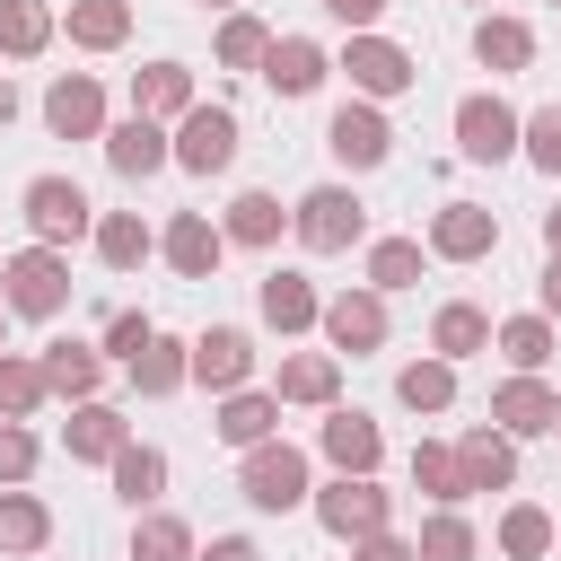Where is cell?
<instances>
[{"instance_id": "1", "label": "cell", "mask_w": 561, "mask_h": 561, "mask_svg": "<svg viewBox=\"0 0 561 561\" xmlns=\"http://www.w3.org/2000/svg\"><path fill=\"white\" fill-rule=\"evenodd\" d=\"M307 491H316V456H307V447L263 438V447L237 456V500H245L254 517H289V508H307Z\"/></svg>"}, {"instance_id": "2", "label": "cell", "mask_w": 561, "mask_h": 561, "mask_svg": "<svg viewBox=\"0 0 561 561\" xmlns=\"http://www.w3.org/2000/svg\"><path fill=\"white\" fill-rule=\"evenodd\" d=\"M70 254L61 245H18V254H0V298H9V316H26V324H53L61 307H70Z\"/></svg>"}, {"instance_id": "3", "label": "cell", "mask_w": 561, "mask_h": 561, "mask_svg": "<svg viewBox=\"0 0 561 561\" xmlns=\"http://www.w3.org/2000/svg\"><path fill=\"white\" fill-rule=\"evenodd\" d=\"M289 237L307 254H351V245H368V202L351 184H307L289 202Z\"/></svg>"}, {"instance_id": "4", "label": "cell", "mask_w": 561, "mask_h": 561, "mask_svg": "<svg viewBox=\"0 0 561 561\" xmlns=\"http://www.w3.org/2000/svg\"><path fill=\"white\" fill-rule=\"evenodd\" d=\"M333 70L351 79V96H368V105H394V96H412L421 88V61L394 44V35H377V26H359L342 53H333Z\"/></svg>"}, {"instance_id": "5", "label": "cell", "mask_w": 561, "mask_h": 561, "mask_svg": "<svg viewBox=\"0 0 561 561\" xmlns=\"http://www.w3.org/2000/svg\"><path fill=\"white\" fill-rule=\"evenodd\" d=\"M167 149H175V167H184V175H202V184H210V175H228V167H237L245 131H237V114H228V105L193 96V105L167 123Z\"/></svg>"}, {"instance_id": "6", "label": "cell", "mask_w": 561, "mask_h": 561, "mask_svg": "<svg viewBox=\"0 0 561 561\" xmlns=\"http://www.w3.org/2000/svg\"><path fill=\"white\" fill-rule=\"evenodd\" d=\"M316 333H324V351H333V359H377V351H386V333H394L386 289H368V280L333 289V298L316 307Z\"/></svg>"}, {"instance_id": "7", "label": "cell", "mask_w": 561, "mask_h": 561, "mask_svg": "<svg viewBox=\"0 0 561 561\" xmlns=\"http://www.w3.org/2000/svg\"><path fill=\"white\" fill-rule=\"evenodd\" d=\"M307 508H316V526H324L333 543H359V535L394 526V491H386L377 473H333V482L307 491Z\"/></svg>"}, {"instance_id": "8", "label": "cell", "mask_w": 561, "mask_h": 561, "mask_svg": "<svg viewBox=\"0 0 561 561\" xmlns=\"http://www.w3.org/2000/svg\"><path fill=\"white\" fill-rule=\"evenodd\" d=\"M18 219L35 228V245H61V254H70V245L96 228V202H88V184H79V175H26Z\"/></svg>"}, {"instance_id": "9", "label": "cell", "mask_w": 561, "mask_h": 561, "mask_svg": "<svg viewBox=\"0 0 561 561\" xmlns=\"http://www.w3.org/2000/svg\"><path fill=\"white\" fill-rule=\"evenodd\" d=\"M517 105L500 96V88H473V96H456V114H447V131H456V158H473V167H508L517 158Z\"/></svg>"}, {"instance_id": "10", "label": "cell", "mask_w": 561, "mask_h": 561, "mask_svg": "<svg viewBox=\"0 0 561 561\" xmlns=\"http://www.w3.org/2000/svg\"><path fill=\"white\" fill-rule=\"evenodd\" d=\"M324 149H333V167H342V175H377V167L394 158V123H386V105L342 96V105L324 114Z\"/></svg>"}, {"instance_id": "11", "label": "cell", "mask_w": 561, "mask_h": 561, "mask_svg": "<svg viewBox=\"0 0 561 561\" xmlns=\"http://www.w3.org/2000/svg\"><path fill=\"white\" fill-rule=\"evenodd\" d=\"M421 245H430V263H491V254H500V210H482V202H438L430 228H421Z\"/></svg>"}, {"instance_id": "12", "label": "cell", "mask_w": 561, "mask_h": 561, "mask_svg": "<svg viewBox=\"0 0 561 561\" xmlns=\"http://www.w3.org/2000/svg\"><path fill=\"white\" fill-rule=\"evenodd\" d=\"M552 421H561V394L543 386V368H508L491 386V430H508L517 447L526 438H552Z\"/></svg>"}, {"instance_id": "13", "label": "cell", "mask_w": 561, "mask_h": 561, "mask_svg": "<svg viewBox=\"0 0 561 561\" xmlns=\"http://www.w3.org/2000/svg\"><path fill=\"white\" fill-rule=\"evenodd\" d=\"M254 79H263L280 105H298V96H316V88L333 79V53H324L316 35H272L263 61H254Z\"/></svg>"}, {"instance_id": "14", "label": "cell", "mask_w": 561, "mask_h": 561, "mask_svg": "<svg viewBox=\"0 0 561 561\" xmlns=\"http://www.w3.org/2000/svg\"><path fill=\"white\" fill-rule=\"evenodd\" d=\"M44 131H53V140H96V131H105V79H96V70H53V88H44Z\"/></svg>"}, {"instance_id": "15", "label": "cell", "mask_w": 561, "mask_h": 561, "mask_svg": "<svg viewBox=\"0 0 561 561\" xmlns=\"http://www.w3.org/2000/svg\"><path fill=\"white\" fill-rule=\"evenodd\" d=\"M96 149H105V167H114L123 184H149V175H167V167H175V149H167V123H149V114H123V123H105V131H96Z\"/></svg>"}, {"instance_id": "16", "label": "cell", "mask_w": 561, "mask_h": 561, "mask_svg": "<svg viewBox=\"0 0 561 561\" xmlns=\"http://www.w3.org/2000/svg\"><path fill=\"white\" fill-rule=\"evenodd\" d=\"M158 263H167L175 280H210V272L228 263V237H219V219H210V210H175V219L158 228Z\"/></svg>"}, {"instance_id": "17", "label": "cell", "mask_w": 561, "mask_h": 561, "mask_svg": "<svg viewBox=\"0 0 561 561\" xmlns=\"http://www.w3.org/2000/svg\"><path fill=\"white\" fill-rule=\"evenodd\" d=\"M316 307H324V289L298 272V263H272L263 280H254V316L280 333V342H298V333H316Z\"/></svg>"}, {"instance_id": "18", "label": "cell", "mask_w": 561, "mask_h": 561, "mask_svg": "<svg viewBox=\"0 0 561 561\" xmlns=\"http://www.w3.org/2000/svg\"><path fill=\"white\" fill-rule=\"evenodd\" d=\"M316 456H324L333 473H377V465H386V430H377L359 403H333V412L316 421Z\"/></svg>"}, {"instance_id": "19", "label": "cell", "mask_w": 561, "mask_h": 561, "mask_svg": "<svg viewBox=\"0 0 561 561\" xmlns=\"http://www.w3.org/2000/svg\"><path fill=\"white\" fill-rule=\"evenodd\" d=\"M193 386H210V394L254 386V333L245 324H202L193 333Z\"/></svg>"}, {"instance_id": "20", "label": "cell", "mask_w": 561, "mask_h": 561, "mask_svg": "<svg viewBox=\"0 0 561 561\" xmlns=\"http://www.w3.org/2000/svg\"><path fill=\"white\" fill-rule=\"evenodd\" d=\"M35 368H44V394L53 403H88V394H105V351L96 342H79V333H61V342H44L35 351Z\"/></svg>"}, {"instance_id": "21", "label": "cell", "mask_w": 561, "mask_h": 561, "mask_svg": "<svg viewBox=\"0 0 561 561\" xmlns=\"http://www.w3.org/2000/svg\"><path fill=\"white\" fill-rule=\"evenodd\" d=\"M272 394H280V412H333L342 403V359L333 351H289Z\"/></svg>"}, {"instance_id": "22", "label": "cell", "mask_w": 561, "mask_h": 561, "mask_svg": "<svg viewBox=\"0 0 561 561\" xmlns=\"http://www.w3.org/2000/svg\"><path fill=\"white\" fill-rule=\"evenodd\" d=\"M123 377H131V394L167 403V394H184V386H193V342H175V333H149V342L123 359Z\"/></svg>"}, {"instance_id": "23", "label": "cell", "mask_w": 561, "mask_h": 561, "mask_svg": "<svg viewBox=\"0 0 561 561\" xmlns=\"http://www.w3.org/2000/svg\"><path fill=\"white\" fill-rule=\"evenodd\" d=\"M210 430H219V447H263V438H280V394L272 386H237V394H219V412H210Z\"/></svg>"}, {"instance_id": "24", "label": "cell", "mask_w": 561, "mask_h": 561, "mask_svg": "<svg viewBox=\"0 0 561 561\" xmlns=\"http://www.w3.org/2000/svg\"><path fill=\"white\" fill-rule=\"evenodd\" d=\"M131 438V421L105 403V394H88V403H70V421H61V456L70 465H114V447Z\"/></svg>"}, {"instance_id": "25", "label": "cell", "mask_w": 561, "mask_h": 561, "mask_svg": "<svg viewBox=\"0 0 561 561\" xmlns=\"http://www.w3.org/2000/svg\"><path fill=\"white\" fill-rule=\"evenodd\" d=\"M219 237H228V245H245V254H272V245L289 237V210H280V193L245 184V193L219 210Z\"/></svg>"}, {"instance_id": "26", "label": "cell", "mask_w": 561, "mask_h": 561, "mask_svg": "<svg viewBox=\"0 0 561 561\" xmlns=\"http://www.w3.org/2000/svg\"><path fill=\"white\" fill-rule=\"evenodd\" d=\"M456 465H465V491H517V438L491 421H473L456 438Z\"/></svg>"}, {"instance_id": "27", "label": "cell", "mask_w": 561, "mask_h": 561, "mask_svg": "<svg viewBox=\"0 0 561 561\" xmlns=\"http://www.w3.org/2000/svg\"><path fill=\"white\" fill-rule=\"evenodd\" d=\"M473 61H482L491 79L535 70V26H526V18H508V9H482V18H473Z\"/></svg>"}, {"instance_id": "28", "label": "cell", "mask_w": 561, "mask_h": 561, "mask_svg": "<svg viewBox=\"0 0 561 561\" xmlns=\"http://www.w3.org/2000/svg\"><path fill=\"white\" fill-rule=\"evenodd\" d=\"M88 245H96V263H105V272H123V280H131V272H140V263L158 254V228H149L140 210H96Z\"/></svg>"}, {"instance_id": "29", "label": "cell", "mask_w": 561, "mask_h": 561, "mask_svg": "<svg viewBox=\"0 0 561 561\" xmlns=\"http://www.w3.org/2000/svg\"><path fill=\"white\" fill-rule=\"evenodd\" d=\"M53 543V508L26 482H0V561H35Z\"/></svg>"}, {"instance_id": "30", "label": "cell", "mask_w": 561, "mask_h": 561, "mask_svg": "<svg viewBox=\"0 0 561 561\" xmlns=\"http://www.w3.org/2000/svg\"><path fill=\"white\" fill-rule=\"evenodd\" d=\"M193 96H202L193 88V61H140L131 70V114H149V123H175Z\"/></svg>"}, {"instance_id": "31", "label": "cell", "mask_w": 561, "mask_h": 561, "mask_svg": "<svg viewBox=\"0 0 561 561\" xmlns=\"http://www.w3.org/2000/svg\"><path fill=\"white\" fill-rule=\"evenodd\" d=\"M394 403H403V412H421V421L456 412V359H438V351L403 359V368H394Z\"/></svg>"}, {"instance_id": "32", "label": "cell", "mask_w": 561, "mask_h": 561, "mask_svg": "<svg viewBox=\"0 0 561 561\" xmlns=\"http://www.w3.org/2000/svg\"><path fill=\"white\" fill-rule=\"evenodd\" d=\"M105 473H114V500L123 508H158L167 500V447H149V438H123Z\"/></svg>"}, {"instance_id": "33", "label": "cell", "mask_w": 561, "mask_h": 561, "mask_svg": "<svg viewBox=\"0 0 561 561\" xmlns=\"http://www.w3.org/2000/svg\"><path fill=\"white\" fill-rule=\"evenodd\" d=\"M491 543H500V561H543V552L561 543V517H552L543 500H508L500 526H491Z\"/></svg>"}, {"instance_id": "34", "label": "cell", "mask_w": 561, "mask_h": 561, "mask_svg": "<svg viewBox=\"0 0 561 561\" xmlns=\"http://www.w3.org/2000/svg\"><path fill=\"white\" fill-rule=\"evenodd\" d=\"M61 44V9L53 0H0V61H35Z\"/></svg>"}, {"instance_id": "35", "label": "cell", "mask_w": 561, "mask_h": 561, "mask_svg": "<svg viewBox=\"0 0 561 561\" xmlns=\"http://www.w3.org/2000/svg\"><path fill=\"white\" fill-rule=\"evenodd\" d=\"M421 263H430L421 237H368V245H359V280L386 289V298H394V289H421Z\"/></svg>"}, {"instance_id": "36", "label": "cell", "mask_w": 561, "mask_h": 561, "mask_svg": "<svg viewBox=\"0 0 561 561\" xmlns=\"http://www.w3.org/2000/svg\"><path fill=\"white\" fill-rule=\"evenodd\" d=\"M61 35L79 53H123L131 44V0H70L61 9Z\"/></svg>"}, {"instance_id": "37", "label": "cell", "mask_w": 561, "mask_h": 561, "mask_svg": "<svg viewBox=\"0 0 561 561\" xmlns=\"http://www.w3.org/2000/svg\"><path fill=\"white\" fill-rule=\"evenodd\" d=\"M430 351H438V359H456V368H465V359H482V351H491V316H482L473 298H447V307L430 316Z\"/></svg>"}, {"instance_id": "38", "label": "cell", "mask_w": 561, "mask_h": 561, "mask_svg": "<svg viewBox=\"0 0 561 561\" xmlns=\"http://www.w3.org/2000/svg\"><path fill=\"white\" fill-rule=\"evenodd\" d=\"M491 351H500L508 368H543V359L561 351V324H552L543 307H526V316H500V324H491Z\"/></svg>"}, {"instance_id": "39", "label": "cell", "mask_w": 561, "mask_h": 561, "mask_svg": "<svg viewBox=\"0 0 561 561\" xmlns=\"http://www.w3.org/2000/svg\"><path fill=\"white\" fill-rule=\"evenodd\" d=\"M412 491L430 500V508H465L473 491H465V465H456V438H421L412 447Z\"/></svg>"}, {"instance_id": "40", "label": "cell", "mask_w": 561, "mask_h": 561, "mask_svg": "<svg viewBox=\"0 0 561 561\" xmlns=\"http://www.w3.org/2000/svg\"><path fill=\"white\" fill-rule=\"evenodd\" d=\"M193 526L175 517V508H131V552L123 561H193Z\"/></svg>"}, {"instance_id": "41", "label": "cell", "mask_w": 561, "mask_h": 561, "mask_svg": "<svg viewBox=\"0 0 561 561\" xmlns=\"http://www.w3.org/2000/svg\"><path fill=\"white\" fill-rule=\"evenodd\" d=\"M412 552H421V561H482V526H473L465 508H430L421 535H412Z\"/></svg>"}, {"instance_id": "42", "label": "cell", "mask_w": 561, "mask_h": 561, "mask_svg": "<svg viewBox=\"0 0 561 561\" xmlns=\"http://www.w3.org/2000/svg\"><path fill=\"white\" fill-rule=\"evenodd\" d=\"M263 44H272V26H263L254 9H219V35H210V61H219V70H254Z\"/></svg>"}, {"instance_id": "43", "label": "cell", "mask_w": 561, "mask_h": 561, "mask_svg": "<svg viewBox=\"0 0 561 561\" xmlns=\"http://www.w3.org/2000/svg\"><path fill=\"white\" fill-rule=\"evenodd\" d=\"M53 394H44V368L26 351H0V421H35Z\"/></svg>"}, {"instance_id": "44", "label": "cell", "mask_w": 561, "mask_h": 561, "mask_svg": "<svg viewBox=\"0 0 561 561\" xmlns=\"http://www.w3.org/2000/svg\"><path fill=\"white\" fill-rule=\"evenodd\" d=\"M517 158H526L535 175H561V105H535V114L517 123Z\"/></svg>"}, {"instance_id": "45", "label": "cell", "mask_w": 561, "mask_h": 561, "mask_svg": "<svg viewBox=\"0 0 561 561\" xmlns=\"http://www.w3.org/2000/svg\"><path fill=\"white\" fill-rule=\"evenodd\" d=\"M149 333H158V316H149V307H114V316H105V342H96V351H105V359L123 368V359H131V351H140Z\"/></svg>"}, {"instance_id": "46", "label": "cell", "mask_w": 561, "mask_h": 561, "mask_svg": "<svg viewBox=\"0 0 561 561\" xmlns=\"http://www.w3.org/2000/svg\"><path fill=\"white\" fill-rule=\"evenodd\" d=\"M35 465H44V438L26 421H0V482H35Z\"/></svg>"}, {"instance_id": "47", "label": "cell", "mask_w": 561, "mask_h": 561, "mask_svg": "<svg viewBox=\"0 0 561 561\" xmlns=\"http://www.w3.org/2000/svg\"><path fill=\"white\" fill-rule=\"evenodd\" d=\"M351 561H421V552H412V535H403V526H377V535H359V543H351Z\"/></svg>"}, {"instance_id": "48", "label": "cell", "mask_w": 561, "mask_h": 561, "mask_svg": "<svg viewBox=\"0 0 561 561\" xmlns=\"http://www.w3.org/2000/svg\"><path fill=\"white\" fill-rule=\"evenodd\" d=\"M316 9H324L342 35H359V26H377V18H386V0H316Z\"/></svg>"}, {"instance_id": "49", "label": "cell", "mask_w": 561, "mask_h": 561, "mask_svg": "<svg viewBox=\"0 0 561 561\" xmlns=\"http://www.w3.org/2000/svg\"><path fill=\"white\" fill-rule=\"evenodd\" d=\"M193 561H263V543L254 535H210V543H193Z\"/></svg>"}, {"instance_id": "50", "label": "cell", "mask_w": 561, "mask_h": 561, "mask_svg": "<svg viewBox=\"0 0 561 561\" xmlns=\"http://www.w3.org/2000/svg\"><path fill=\"white\" fill-rule=\"evenodd\" d=\"M535 307L561 324V254H543V272H535Z\"/></svg>"}, {"instance_id": "51", "label": "cell", "mask_w": 561, "mask_h": 561, "mask_svg": "<svg viewBox=\"0 0 561 561\" xmlns=\"http://www.w3.org/2000/svg\"><path fill=\"white\" fill-rule=\"evenodd\" d=\"M9 123H18V79L0 70V131H9Z\"/></svg>"}, {"instance_id": "52", "label": "cell", "mask_w": 561, "mask_h": 561, "mask_svg": "<svg viewBox=\"0 0 561 561\" xmlns=\"http://www.w3.org/2000/svg\"><path fill=\"white\" fill-rule=\"evenodd\" d=\"M543 254H561V202L543 210Z\"/></svg>"}, {"instance_id": "53", "label": "cell", "mask_w": 561, "mask_h": 561, "mask_svg": "<svg viewBox=\"0 0 561 561\" xmlns=\"http://www.w3.org/2000/svg\"><path fill=\"white\" fill-rule=\"evenodd\" d=\"M9 324H18V316H9V298H0V351H9Z\"/></svg>"}, {"instance_id": "54", "label": "cell", "mask_w": 561, "mask_h": 561, "mask_svg": "<svg viewBox=\"0 0 561 561\" xmlns=\"http://www.w3.org/2000/svg\"><path fill=\"white\" fill-rule=\"evenodd\" d=\"M202 9H245V0H202Z\"/></svg>"}, {"instance_id": "55", "label": "cell", "mask_w": 561, "mask_h": 561, "mask_svg": "<svg viewBox=\"0 0 561 561\" xmlns=\"http://www.w3.org/2000/svg\"><path fill=\"white\" fill-rule=\"evenodd\" d=\"M465 9H491V0H465Z\"/></svg>"}, {"instance_id": "56", "label": "cell", "mask_w": 561, "mask_h": 561, "mask_svg": "<svg viewBox=\"0 0 561 561\" xmlns=\"http://www.w3.org/2000/svg\"><path fill=\"white\" fill-rule=\"evenodd\" d=\"M552 438H561V421H552Z\"/></svg>"}]
</instances>
